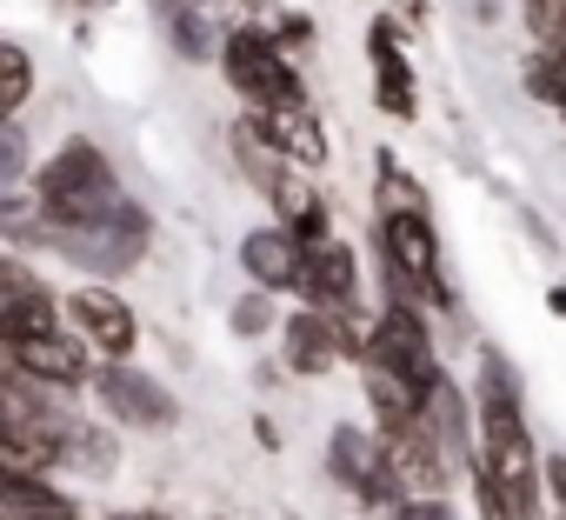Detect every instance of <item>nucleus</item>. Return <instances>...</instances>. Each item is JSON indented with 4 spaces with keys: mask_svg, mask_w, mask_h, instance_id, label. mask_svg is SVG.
<instances>
[{
    "mask_svg": "<svg viewBox=\"0 0 566 520\" xmlns=\"http://www.w3.org/2000/svg\"><path fill=\"white\" fill-rule=\"evenodd\" d=\"M374 268L387 301H413L433 314H460V288L447 281V253H440V227L427 207H387L374 214Z\"/></svg>",
    "mask_w": 566,
    "mask_h": 520,
    "instance_id": "nucleus-1",
    "label": "nucleus"
},
{
    "mask_svg": "<svg viewBox=\"0 0 566 520\" xmlns=\"http://www.w3.org/2000/svg\"><path fill=\"white\" fill-rule=\"evenodd\" d=\"M147 247H154V214H147L134 194H127L114 214L81 220V227L48 220V240H41V253H54V260H67V268H81L87 281H120V274H134L140 260H147Z\"/></svg>",
    "mask_w": 566,
    "mask_h": 520,
    "instance_id": "nucleus-2",
    "label": "nucleus"
},
{
    "mask_svg": "<svg viewBox=\"0 0 566 520\" xmlns=\"http://www.w3.org/2000/svg\"><path fill=\"white\" fill-rule=\"evenodd\" d=\"M34 194H41V207H48L54 220H67V227L101 220V214H114V207L127 200L114 154H107L101 141H87V134H67V141L34 167Z\"/></svg>",
    "mask_w": 566,
    "mask_h": 520,
    "instance_id": "nucleus-3",
    "label": "nucleus"
},
{
    "mask_svg": "<svg viewBox=\"0 0 566 520\" xmlns=\"http://www.w3.org/2000/svg\"><path fill=\"white\" fill-rule=\"evenodd\" d=\"M327 480L347 487L374 520H400V507L413 500V487H407L400 467L387 460L380 427H354V420H340V427L327 434Z\"/></svg>",
    "mask_w": 566,
    "mask_h": 520,
    "instance_id": "nucleus-4",
    "label": "nucleus"
},
{
    "mask_svg": "<svg viewBox=\"0 0 566 520\" xmlns=\"http://www.w3.org/2000/svg\"><path fill=\"white\" fill-rule=\"evenodd\" d=\"M220 74L240 94V107H280V101H307V74L294 54L260 28H227L220 34Z\"/></svg>",
    "mask_w": 566,
    "mask_h": 520,
    "instance_id": "nucleus-5",
    "label": "nucleus"
},
{
    "mask_svg": "<svg viewBox=\"0 0 566 520\" xmlns=\"http://www.w3.org/2000/svg\"><path fill=\"white\" fill-rule=\"evenodd\" d=\"M87 394H94V414L114 420L120 434H174V427H180L174 387H167L160 374L134 367V361H101L94 381H87Z\"/></svg>",
    "mask_w": 566,
    "mask_h": 520,
    "instance_id": "nucleus-6",
    "label": "nucleus"
},
{
    "mask_svg": "<svg viewBox=\"0 0 566 520\" xmlns=\"http://www.w3.org/2000/svg\"><path fill=\"white\" fill-rule=\"evenodd\" d=\"M61 314H67V327H74L101 361H134V354H140V308H134L114 281H87V274H81V288L61 294Z\"/></svg>",
    "mask_w": 566,
    "mask_h": 520,
    "instance_id": "nucleus-7",
    "label": "nucleus"
},
{
    "mask_svg": "<svg viewBox=\"0 0 566 520\" xmlns=\"http://www.w3.org/2000/svg\"><path fill=\"white\" fill-rule=\"evenodd\" d=\"M360 361H380V367H394L400 381L427 387V381L440 374L427 308H413V301H380V314H374V327H367V354H360Z\"/></svg>",
    "mask_w": 566,
    "mask_h": 520,
    "instance_id": "nucleus-8",
    "label": "nucleus"
},
{
    "mask_svg": "<svg viewBox=\"0 0 566 520\" xmlns=\"http://www.w3.org/2000/svg\"><path fill=\"white\" fill-rule=\"evenodd\" d=\"M367 67H374V107L387 121H420V74L407 61V21L400 14L367 21Z\"/></svg>",
    "mask_w": 566,
    "mask_h": 520,
    "instance_id": "nucleus-9",
    "label": "nucleus"
},
{
    "mask_svg": "<svg viewBox=\"0 0 566 520\" xmlns=\"http://www.w3.org/2000/svg\"><path fill=\"white\" fill-rule=\"evenodd\" d=\"M240 274L266 294H301V274H307V240L287 227V220H260L240 233Z\"/></svg>",
    "mask_w": 566,
    "mask_h": 520,
    "instance_id": "nucleus-10",
    "label": "nucleus"
},
{
    "mask_svg": "<svg viewBox=\"0 0 566 520\" xmlns=\"http://www.w3.org/2000/svg\"><path fill=\"white\" fill-rule=\"evenodd\" d=\"M340 361H354V354H347V334H340V314L301 301L287 321H280V367H287V374L321 381V374H334Z\"/></svg>",
    "mask_w": 566,
    "mask_h": 520,
    "instance_id": "nucleus-11",
    "label": "nucleus"
},
{
    "mask_svg": "<svg viewBox=\"0 0 566 520\" xmlns=\"http://www.w3.org/2000/svg\"><path fill=\"white\" fill-rule=\"evenodd\" d=\"M420 420H427V434L440 440V454L453 460V474H473V454H480V407H473V394H467L447 367L427 381Z\"/></svg>",
    "mask_w": 566,
    "mask_h": 520,
    "instance_id": "nucleus-12",
    "label": "nucleus"
},
{
    "mask_svg": "<svg viewBox=\"0 0 566 520\" xmlns=\"http://www.w3.org/2000/svg\"><path fill=\"white\" fill-rule=\"evenodd\" d=\"M253 114V127L287 154L294 167H307V174H321L327 160H334V141H327V121L314 114V101H280V107H247Z\"/></svg>",
    "mask_w": 566,
    "mask_h": 520,
    "instance_id": "nucleus-13",
    "label": "nucleus"
},
{
    "mask_svg": "<svg viewBox=\"0 0 566 520\" xmlns=\"http://www.w3.org/2000/svg\"><path fill=\"white\" fill-rule=\"evenodd\" d=\"M301 301H307V308H327V314L367 308V301H360V253H354L340 233H327V240H314V247H307Z\"/></svg>",
    "mask_w": 566,
    "mask_h": 520,
    "instance_id": "nucleus-14",
    "label": "nucleus"
},
{
    "mask_svg": "<svg viewBox=\"0 0 566 520\" xmlns=\"http://www.w3.org/2000/svg\"><path fill=\"white\" fill-rule=\"evenodd\" d=\"M14 354H21V367H28V374H41V381H48V387H61V394H81V387L94 381V367H101V354H94L74 327L28 334Z\"/></svg>",
    "mask_w": 566,
    "mask_h": 520,
    "instance_id": "nucleus-15",
    "label": "nucleus"
},
{
    "mask_svg": "<svg viewBox=\"0 0 566 520\" xmlns=\"http://www.w3.org/2000/svg\"><path fill=\"white\" fill-rule=\"evenodd\" d=\"M360 387H367V407H374V427H380V434H407V427H420V401H427V387L400 381V374L380 367V361H360Z\"/></svg>",
    "mask_w": 566,
    "mask_h": 520,
    "instance_id": "nucleus-16",
    "label": "nucleus"
},
{
    "mask_svg": "<svg viewBox=\"0 0 566 520\" xmlns=\"http://www.w3.org/2000/svg\"><path fill=\"white\" fill-rule=\"evenodd\" d=\"M273 220H287V227H294V233H301L307 247L334 233V207H327V194H321V187L307 180V167H294L287 180L273 187Z\"/></svg>",
    "mask_w": 566,
    "mask_h": 520,
    "instance_id": "nucleus-17",
    "label": "nucleus"
},
{
    "mask_svg": "<svg viewBox=\"0 0 566 520\" xmlns=\"http://www.w3.org/2000/svg\"><path fill=\"white\" fill-rule=\"evenodd\" d=\"M120 427L114 420H87L74 414L67 420V474H87V480H114L120 474Z\"/></svg>",
    "mask_w": 566,
    "mask_h": 520,
    "instance_id": "nucleus-18",
    "label": "nucleus"
},
{
    "mask_svg": "<svg viewBox=\"0 0 566 520\" xmlns=\"http://www.w3.org/2000/svg\"><path fill=\"white\" fill-rule=\"evenodd\" d=\"M34 87H41L34 54H28L21 41H0V121H21L28 101H34Z\"/></svg>",
    "mask_w": 566,
    "mask_h": 520,
    "instance_id": "nucleus-19",
    "label": "nucleus"
},
{
    "mask_svg": "<svg viewBox=\"0 0 566 520\" xmlns=\"http://www.w3.org/2000/svg\"><path fill=\"white\" fill-rule=\"evenodd\" d=\"M520 87L539 101V107H566V48H533L526 67H520Z\"/></svg>",
    "mask_w": 566,
    "mask_h": 520,
    "instance_id": "nucleus-20",
    "label": "nucleus"
},
{
    "mask_svg": "<svg viewBox=\"0 0 566 520\" xmlns=\"http://www.w3.org/2000/svg\"><path fill=\"white\" fill-rule=\"evenodd\" d=\"M374 194H380L374 214H387V207H427V187H420L394 154H374ZM427 214H433V207H427Z\"/></svg>",
    "mask_w": 566,
    "mask_h": 520,
    "instance_id": "nucleus-21",
    "label": "nucleus"
},
{
    "mask_svg": "<svg viewBox=\"0 0 566 520\" xmlns=\"http://www.w3.org/2000/svg\"><path fill=\"white\" fill-rule=\"evenodd\" d=\"M280 321H287V314L273 308V294H266V288H247V294L227 308V334H233V341H260V334H273Z\"/></svg>",
    "mask_w": 566,
    "mask_h": 520,
    "instance_id": "nucleus-22",
    "label": "nucleus"
},
{
    "mask_svg": "<svg viewBox=\"0 0 566 520\" xmlns=\"http://www.w3.org/2000/svg\"><path fill=\"white\" fill-rule=\"evenodd\" d=\"M28 167H34V134L21 121H0V200L28 187Z\"/></svg>",
    "mask_w": 566,
    "mask_h": 520,
    "instance_id": "nucleus-23",
    "label": "nucleus"
},
{
    "mask_svg": "<svg viewBox=\"0 0 566 520\" xmlns=\"http://www.w3.org/2000/svg\"><path fill=\"white\" fill-rule=\"evenodd\" d=\"M520 28L533 48H566V0H520Z\"/></svg>",
    "mask_w": 566,
    "mask_h": 520,
    "instance_id": "nucleus-24",
    "label": "nucleus"
},
{
    "mask_svg": "<svg viewBox=\"0 0 566 520\" xmlns=\"http://www.w3.org/2000/svg\"><path fill=\"white\" fill-rule=\"evenodd\" d=\"M400 520H460V513L447 507V493H413V500L400 507Z\"/></svg>",
    "mask_w": 566,
    "mask_h": 520,
    "instance_id": "nucleus-25",
    "label": "nucleus"
},
{
    "mask_svg": "<svg viewBox=\"0 0 566 520\" xmlns=\"http://www.w3.org/2000/svg\"><path fill=\"white\" fill-rule=\"evenodd\" d=\"M546 500H553V513H566V454L546 460Z\"/></svg>",
    "mask_w": 566,
    "mask_h": 520,
    "instance_id": "nucleus-26",
    "label": "nucleus"
},
{
    "mask_svg": "<svg viewBox=\"0 0 566 520\" xmlns=\"http://www.w3.org/2000/svg\"><path fill=\"white\" fill-rule=\"evenodd\" d=\"M94 520H174L167 507H114V513H94Z\"/></svg>",
    "mask_w": 566,
    "mask_h": 520,
    "instance_id": "nucleus-27",
    "label": "nucleus"
},
{
    "mask_svg": "<svg viewBox=\"0 0 566 520\" xmlns=\"http://www.w3.org/2000/svg\"><path fill=\"white\" fill-rule=\"evenodd\" d=\"M253 440H260V447H280V427H273L266 414H253Z\"/></svg>",
    "mask_w": 566,
    "mask_h": 520,
    "instance_id": "nucleus-28",
    "label": "nucleus"
},
{
    "mask_svg": "<svg viewBox=\"0 0 566 520\" xmlns=\"http://www.w3.org/2000/svg\"><path fill=\"white\" fill-rule=\"evenodd\" d=\"M546 308H553V314H559V321H566V281H559V288H553V294H546Z\"/></svg>",
    "mask_w": 566,
    "mask_h": 520,
    "instance_id": "nucleus-29",
    "label": "nucleus"
},
{
    "mask_svg": "<svg viewBox=\"0 0 566 520\" xmlns=\"http://www.w3.org/2000/svg\"><path fill=\"white\" fill-rule=\"evenodd\" d=\"M0 420H8V401H0Z\"/></svg>",
    "mask_w": 566,
    "mask_h": 520,
    "instance_id": "nucleus-30",
    "label": "nucleus"
},
{
    "mask_svg": "<svg viewBox=\"0 0 566 520\" xmlns=\"http://www.w3.org/2000/svg\"><path fill=\"white\" fill-rule=\"evenodd\" d=\"M559 127H566V107H559Z\"/></svg>",
    "mask_w": 566,
    "mask_h": 520,
    "instance_id": "nucleus-31",
    "label": "nucleus"
}]
</instances>
